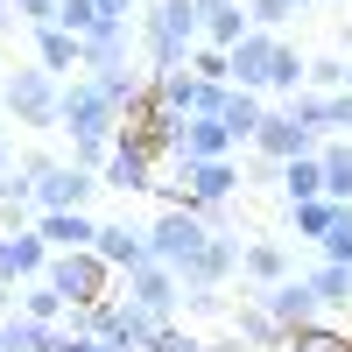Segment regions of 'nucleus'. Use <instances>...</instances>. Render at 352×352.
<instances>
[{"label": "nucleus", "mask_w": 352, "mask_h": 352, "mask_svg": "<svg viewBox=\"0 0 352 352\" xmlns=\"http://www.w3.org/2000/svg\"><path fill=\"white\" fill-rule=\"evenodd\" d=\"M56 134L71 141V155L64 162H78V169H106V155H113V134H120V113H113V99L99 92L92 78H64V106H56Z\"/></svg>", "instance_id": "obj_1"}, {"label": "nucleus", "mask_w": 352, "mask_h": 352, "mask_svg": "<svg viewBox=\"0 0 352 352\" xmlns=\"http://www.w3.org/2000/svg\"><path fill=\"white\" fill-rule=\"evenodd\" d=\"M134 36H141L155 71H176V64H190V50L204 43V14H197V0H155Z\"/></svg>", "instance_id": "obj_2"}, {"label": "nucleus", "mask_w": 352, "mask_h": 352, "mask_svg": "<svg viewBox=\"0 0 352 352\" xmlns=\"http://www.w3.org/2000/svg\"><path fill=\"white\" fill-rule=\"evenodd\" d=\"M0 106H8V127L50 134V127H56V106H64V78L43 71V64H21V71L0 78Z\"/></svg>", "instance_id": "obj_3"}, {"label": "nucleus", "mask_w": 352, "mask_h": 352, "mask_svg": "<svg viewBox=\"0 0 352 352\" xmlns=\"http://www.w3.org/2000/svg\"><path fill=\"white\" fill-rule=\"evenodd\" d=\"M204 240H212L204 212H190V204H162V212H155V226H148V261H162L169 275H184L190 261L204 254Z\"/></svg>", "instance_id": "obj_4"}, {"label": "nucleus", "mask_w": 352, "mask_h": 352, "mask_svg": "<svg viewBox=\"0 0 352 352\" xmlns=\"http://www.w3.org/2000/svg\"><path fill=\"white\" fill-rule=\"evenodd\" d=\"M43 282H50L71 310H92V303H106L113 289H120V275H113L92 247H85V254H50V275H43Z\"/></svg>", "instance_id": "obj_5"}, {"label": "nucleus", "mask_w": 352, "mask_h": 352, "mask_svg": "<svg viewBox=\"0 0 352 352\" xmlns=\"http://www.w3.org/2000/svg\"><path fill=\"white\" fill-rule=\"evenodd\" d=\"M155 162H162V148L148 141V127H120V134H113L106 169H99V190H120V197L155 190Z\"/></svg>", "instance_id": "obj_6"}, {"label": "nucleus", "mask_w": 352, "mask_h": 352, "mask_svg": "<svg viewBox=\"0 0 352 352\" xmlns=\"http://www.w3.org/2000/svg\"><path fill=\"white\" fill-rule=\"evenodd\" d=\"M176 184H184V204H190V212H204V219H212L219 204H232V197H240L247 169H240V155H219V162H190V169H176Z\"/></svg>", "instance_id": "obj_7"}, {"label": "nucleus", "mask_w": 352, "mask_h": 352, "mask_svg": "<svg viewBox=\"0 0 352 352\" xmlns=\"http://www.w3.org/2000/svg\"><path fill=\"white\" fill-rule=\"evenodd\" d=\"M99 190V169H78V162H50V176H36L28 184V197H36V212H85Z\"/></svg>", "instance_id": "obj_8"}, {"label": "nucleus", "mask_w": 352, "mask_h": 352, "mask_svg": "<svg viewBox=\"0 0 352 352\" xmlns=\"http://www.w3.org/2000/svg\"><path fill=\"white\" fill-rule=\"evenodd\" d=\"M50 275V247L36 226H0V282L8 289H28Z\"/></svg>", "instance_id": "obj_9"}, {"label": "nucleus", "mask_w": 352, "mask_h": 352, "mask_svg": "<svg viewBox=\"0 0 352 352\" xmlns=\"http://www.w3.org/2000/svg\"><path fill=\"white\" fill-rule=\"evenodd\" d=\"M120 296L134 303V310H148L155 324H169L176 310H184V282H176L162 261H148V268H134V275H120Z\"/></svg>", "instance_id": "obj_10"}, {"label": "nucleus", "mask_w": 352, "mask_h": 352, "mask_svg": "<svg viewBox=\"0 0 352 352\" xmlns=\"http://www.w3.org/2000/svg\"><path fill=\"white\" fill-rule=\"evenodd\" d=\"M254 155L282 169V162H296V155H317V134L289 106H268V120H261V134H254Z\"/></svg>", "instance_id": "obj_11"}, {"label": "nucleus", "mask_w": 352, "mask_h": 352, "mask_svg": "<svg viewBox=\"0 0 352 352\" xmlns=\"http://www.w3.org/2000/svg\"><path fill=\"white\" fill-rule=\"evenodd\" d=\"M254 303L268 310V317H275L282 331H303V324H317V317H324V303H317V289H310V275H282L275 289H261Z\"/></svg>", "instance_id": "obj_12"}, {"label": "nucleus", "mask_w": 352, "mask_h": 352, "mask_svg": "<svg viewBox=\"0 0 352 352\" xmlns=\"http://www.w3.org/2000/svg\"><path fill=\"white\" fill-rule=\"evenodd\" d=\"M99 85V92L113 99V113H120V127H141L155 113V92H148V71H134V64H120V71H85Z\"/></svg>", "instance_id": "obj_13"}, {"label": "nucleus", "mask_w": 352, "mask_h": 352, "mask_svg": "<svg viewBox=\"0 0 352 352\" xmlns=\"http://www.w3.org/2000/svg\"><path fill=\"white\" fill-rule=\"evenodd\" d=\"M240 247H247V240H232V232H212V240H204V254L190 261L184 275H176V282H184V296H197V289H226L232 275H240Z\"/></svg>", "instance_id": "obj_14"}, {"label": "nucleus", "mask_w": 352, "mask_h": 352, "mask_svg": "<svg viewBox=\"0 0 352 352\" xmlns=\"http://www.w3.org/2000/svg\"><path fill=\"white\" fill-rule=\"evenodd\" d=\"M92 254L106 261L113 275H134V268H148V226H127V219H99V240Z\"/></svg>", "instance_id": "obj_15"}, {"label": "nucleus", "mask_w": 352, "mask_h": 352, "mask_svg": "<svg viewBox=\"0 0 352 352\" xmlns=\"http://www.w3.org/2000/svg\"><path fill=\"white\" fill-rule=\"evenodd\" d=\"M232 155V127L219 120V113H190L184 120V148L169 155V169H190V162H219Z\"/></svg>", "instance_id": "obj_16"}, {"label": "nucleus", "mask_w": 352, "mask_h": 352, "mask_svg": "<svg viewBox=\"0 0 352 352\" xmlns=\"http://www.w3.org/2000/svg\"><path fill=\"white\" fill-rule=\"evenodd\" d=\"M275 50H282V36H268V28H247V36L226 50L232 85H247V92H268V64H275Z\"/></svg>", "instance_id": "obj_17"}, {"label": "nucleus", "mask_w": 352, "mask_h": 352, "mask_svg": "<svg viewBox=\"0 0 352 352\" xmlns=\"http://www.w3.org/2000/svg\"><path fill=\"white\" fill-rule=\"evenodd\" d=\"M36 232H43L50 254H85L99 240V219L92 212H36Z\"/></svg>", "instance_id": "obj_18"}, {"label": "nucleus", "mask_w": 352, "mask_h": 352, "mask_svg": "<svg viewBox=\"0 0 352 352\" xmlns=\"http://www.w3.org/2000/svg\"><path fill=\"white\" fill-rule=\"evenodd\" d=\"M134 50H141L134 21H99L92 36H85V71H120V64H127Z\"/></svg>", "instance_id": "obj_19"}, {"label": "nucleus", "mask_w": 352, "mask_h": 352, "mask_svg": "<svg viewBox=\"0 0 352 352\" xmlns=\"http://www.w3.org/2000/svg\"><path fill=\"white\" fill-rule=\"evenodd\" d=\"M219 120L232 127V148H254L261 120H268V99H261V92H247V85H226V99H219Z\"/></svg>", "instance_id": "obj_20"}, {"label": "nucleus", "mask_w": 352, "mask_h": 352, "mask_svg": "<svg viewBox=\"0 0 352 352\" xmlns=\"http://www.w3.org/2000/svg\"><path fill=\"white\" fill-rule=\"evenodd\" d=\"M232 338H240L247 352H282V345H289V331H282L254 296H240V310H232Z\"/></svg>", "instance_id": "obj_21"}, {"label": "nucleus", "mask_w": 352, "mask_h": 352, "mask_svg": "<svg viewBox=\"0 0 352 352\" xmlns=\"http://www.w3.org/2000/svg\"><path fill=\"white\" fill-rule=\"evenodd\" d=\"M28 36H36V64L43 71H56V78H71V71H85V43L71 36V28H28Z\"/></svg>", "instance_id": "obj_22"}, {"label": "nucleus", "mask_w": 352, "mask_h": 352, "mask_svg": "<svg viewBox=\"0 0 352 352\" xmlns=\"http://www.w3.org/2000/svg\"><path fill=\"white\" fill-rule=\"evenodd\" d=\"M282 275H289V247H282V240H247V247H240V282L275 289Z\"/></svg>", "instance_id": "obj_23"}, {"label": "nucleus", "mask_w": 352, "mask_h": 352, "mask_svg": "<svg viewBox=\"0 0 352 352\" xmlns=\"http://www.w3.org/2000/svg\"><path fill=\"white\" fill-rule=\"evenodd\" d=\"M303 71H310V56L282 43V50H275V64H268V92H261V99H268V106H289V99L303 92Z\"/></svg>", "instance_id": "obj_24"}, {"label": "nucleus", "mask_w": 352, "mask_h": 352, "mask_svg": "<svg viewBox=\"0 0 352 352\" xmlns=\"http://www.w3.org/2000/svg\"><path fill=\"white\" fill-rule=\"evenodd\" d=\"M324 148V141H317ZM282 197L289 204H310V197H324V162L317 155H296V162H282Z\"/></svg>", "instance_id": "obj_25"}, {"label": "nucleus", "mask_w": 352, "mask_h": 352, "mask_svg": "<svg viewBox=\"0 0 352 352\" xmlns=\"http://www.w3.org/2000/svg\"><path fill=\"white\" fill-rule=\"evenodd\" d=\"M310 289L324 310H352V261H317L310 268Z\"/></svg>", "instance_id": "obj_26"}, {"label": "nucleus", "mask_w": 352, "mask_h": 352, "mask_svg": "<svg viewBox=\"0 0 352 352\" xmlns=\"http://www.w3.org/2000/svg\"><path fill=\"white\" fill-rule=\"evenodd\" d=\"M50 338H56V324H36L28 310L0 317V345H8V352H50Z\"/></svg>", "instance_id": "obj_27"}, {"label": "nucleus", "mask_w": 352, "mask_h": 352, "mask_svg": "<svg viewBox=\"0 0 352 352\" xmlns=\"http://www.w3.org/2000/svg\"><path fill=\"white\" fill-rule=\"evenodd\" d=\"M317 162H324V197L331 204H352V141H324Z\"/></svg>", "instance_id": "obj_28"}, {"label": "nucleus", "mask_w": 352, "mask_h": 352, "mask_svg": "<svg viewBox=\"0 0 352 352\" xmlns=\"http://www.w3.org/2000/svg\"><path fill=\"white\" fill-rule=\"evenodd\" d=\"M338 212H345V204H331V197H310V204H289V219H296V240H324V232L338 226Z\"/></svg>", "instance_id": "obj_29"}, {"label": "nucleus", "mask_w": 352, "mask_h": 352, "mask_svg": "<svg viewBox=\"0 0 352 352\" xmlns=\"http://www.w3.org/2000/svg\"><path fill=\"white\" fill-rule=\"evenodd\" d=\"M282 352H352V331H331L324 317H317V324L289 331V345H282Z\"/></svg>", "instance_id": "obj_30"}, {"label": "nucleus", "mask_w": 352, "mask_h": 352, "mask_svg": "<svg viewBox=\"0 0 352 352\" xmlns=\"http://www.w3.org/2000/svg\"><path fill=\"white\" fill-rule=\"evenodd\" d=\"M345 85H352V56H310L303 92H345Z\"/></svg>", "instance_id": "obj_31"}, {"label": "nucleus", "mask_w": 352, "mask_h": 352, "mask_svg": "<svg viewBox=\"0 0 352 352\" xmlns=\"http://www.w3.org/2000/svg\"><path fill=\"white\" fill-rule=\"evenodd\" d=\"M21 310L36 317V324H64V317H71V303L56 296L50 282H28V289H21Z\"/></svg>", "instance_id": "obj_32"}, {"label": "nucleus", "mask_w": 352, "mask_h": 352, "mask_svg": "<svg viewBox=\"0 0 352 352\" xmlns=\"http://www.w3.org/2000/svg\"><path fill=\"white\" fill-rule=\"evenodd\" d=\"M247 28H254V21H247V8H219V14H204V43H212V50H232Z\"/></svg>", "instance_id": "obj_33"}, {"label": "nucleus", "mask_w": 352, "mask_h": 352, "mask_svg": "<svg viewBox=\"0 0 352 352\" xmlns=\"http://www.w3.org/2000/svg\"><path fill=\"white\" fill-rule=\"evenodd\" d=\"M184 120H190V113H169V106H155L141 127H148V141H155L162 155H176V148H184Z\"/></svg>", "instance_id": "obj_34"}, {"label": "nucleus", "mask_w": 352, "mask_h": 352, "mask_svg": "<svg viewBox=\"0 0 352 352\" xmlns=\"http://www.w3.org/2000/svg\"><path fill=\"white\" fill-rule=\"evenodd\" d=\"M106 14L92 8V0H56V28H71V36L85 43V36H92V28H99Z\"/></svg>", "instance_id": "obj_35"}, {"label": "nucleus", "mask_w": 352, "mask_h": 352, "mask_svg": "<svg viewBox=\"0 0 352 352\" xmlns=\"http://www.w3.org/2000/svg\"><path fill=\"white\" fill-rule=\"evenodd\" d=\"M296 14H303L296 0H247V21L268 28V36H282V21H296Z\"/></svg>", "instance_id": "obj_36"}, {"label": "nucleus", "mask_w": 352, "mask_h": 352, "mask_svg": "<svg viewBox=\"0 0 352 352\" xmlns=\"http://www.w3.org/2000/svg\"><path fill=\"white\" fill-rule=\"evenodd\" d=\"M190 71H197L204 85H232V64H226V50H212V43H197V50H190Z\"/></svg>", "instance_id": "obj_37"}, {"label": "nucleus", "mask_w": 352, "mask_h": 352, "mask_svg": "<svg viewBox=\"0 0 352 352\" xmlns=\"http://www.w3.org/2000/svg\"><path fill=\"white\" fill-rule=\"evenodd\" d=\"M141 352H204V345H197V338H190L184 324H176V317H169V324H155V338L141 345Z\"/></svg>", "instance_id": "obj_38"}, {"label": "nucleus", "mask_w": 352, "mask_h": 352, "mask_svg": "<svg viewBox=\"0 0 352 352\" xmlns=\"http://www.w3.org/2000/svg\"><path fill=\"white\" fill-rule=\"evenodd\" d=\"M317 247H324V261H352V204L338 212V226H331V232H324Z\"/></svg>", "instance_id": "obj_39"}, {"label": "nucleus", "mask_w": 352, "mask_h": 352, "mask_svg": "<svg viewBox=\"0 0 352 352\" xmlns=\"http://www.w3.org/2000/svg\"><path fill=\"white\" fill-rule=\"evenodd\" d=\"M14 21L21 28H50L56 21V0H14Z\"/></svg>", "instance_id": "obj_40"}, {"label": "nucleus", "mask_w": 352, "mask_h": 352, "mask_svg": "<svg viewBox=\"0 0 352 352\" xmlns=\"http://www.w3.org/2000/svg\"><path fill=\"white\" fill-rule=\"evenodd\" d=\"M50 352H113L106 338H92V331H56L50 338Z\"/></svg>", "instance_id": "obj_41"}, {"label": "nucleus", "mask_w": 352, "mask_h": 352, "mask_svg": "<svg viewBox=\"0 0 352 352\" xmlns=\"http://www.w3.org/2000/svg\"><path fill=\"white\" fill-rule=\"evenodd\" d=\"M184 310L190 317H219L226 310V289H197V296H184Z\"/></svg>", "instance_id": "obj_42"}, {"label": "nucleus", "mask_w": 352, "mask_h": 352, "mask_svg": "<svg viewBox=\"0 0 352 352\" xmlns=\"http://www.w3.org/2000/svg\"><path fill=\"white\" fill-rule=\"evenodd\" d=\"M92 8H99L106 21H127V14H134V0H92Z\"/></svg>", "instance_id": "obj_43"}, {"label": "nucleus", "mask_w": 352, "mask_h": 352, "mask_svg": "<svg viewBox=\"0 0 352 352\" xmlns=\"http://www.w3.org/2000/svg\"><path fill=\"white\" fill-rule=\"evenodd\" d=\"M14 190H21V176H14V169H0V212H8V197H14Z\"/></svg>", "instance_id": "obj_44"}, {"label": "nucleus", "mask_w": 352, "mask_h": 352, "mask_svg": "<svg viewBox=\"0 0 352 352\" xmlns=\"http://www.w3.org/2000/svg\"><path fill=\"white\" fill-rule=\"evenodd\" d=\"M0 169H14V141H8V120H0Z\"/></svg>", "instance_id": "obj_45"}, {"label": "nucleus", "mask_w": 352, "mask_h": 352, "mask_svg": "<svg viewBox=\"0 0 352 352\" xmlns=\"http://www.w3.org/2000/svg\"><path fill=\"white\" fill-rule=\"evenodd\" d=\"M8 310H21V289H8V282H0V317H8Z\"/></svg>", "instance_id": "obj_46"}, {"label": "nucleus", "mask_w": 352, "mask_h": 352, "mask_svg": "<svg viewBox=\"0 0 352 352\" xmlns=\"http://www.w3.org/2000/svg\"><path fill=\"white\" fill-rule=\"evenodd\" d=\"M219 8H240V0H197V14H219Z\"/></svg>", "instance_id": "obj_47"}, {"label": "nucleus", "mask_w": 352, "mask_h": 352, "mask_svg": "<svg viewBox=\"0 0 352 352\" xmlns=\"http://www.w3.org/2000/svg\"><path fill=\"white\" fill-rule=\"evenodd\" d=\"M0 28H14V0H0Z\"/></svg>", "instance_id": "obj_48"}, {"label": "nucleus", "mask_w": 352, "mask_h": 352, "mask_svg": "<svg viewBox=\"0 0 352 352\" xmlns=\"http://www.w3.org/2000/svg\"><path fill=\"white\" fill-rule=\"evenodd\" d=\"M296 8H317V0H296Z\"/></svg>", "instance_id": "obj_49"}, {"label": "nucleus", "mask_w": 352, "mask_h": 352, "mask_svg": "<svg viewBox=\"0 0 352 352\" xmlns=\"http://www.w3.org/2000/svg\"><path fill=\"white\" fill-rule=\"evenodd\" d=\"M0 120H8V106H0Z\"/></svg>", "instance_id": "obj_50"}, {"label": "nucleus", "mask_w": 352, "mask_h": 352, "mask_svg": "<svg viewBox=\"0 0 352 352\" xmlns=\"http://www.w3.org/2000/svg\"><path fill=\"white\" fill-rule=\"evenodd\" d=\"M345 92H352V85H345Z\"/></svg>", "instance_id": "obj_51"}, {"label": "nucleus", "mask_w": 352, "mask_h": 352, "mask_svg": "<svg viewBox=\"0 0 352 352\" xmlns=\"http://www.w3.org/2000/svg\"><path fill=\"white\" fill-rule=\"evenodd\" d=\"M0 352H8V345H0Z\"/></svg>", "instance_id": "obj_52"}]
</instances>
